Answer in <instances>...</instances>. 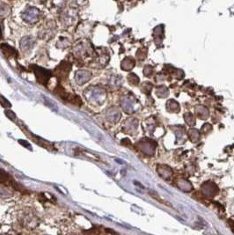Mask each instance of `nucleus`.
Here are the masks:
<instances>
[{"instance_id":"9","label":"nucleus","mask_w":234,"mask_h":235,"mask_svg":"<svg viewBox=\"0 0 234 235\" xmlns=\"http://www.w3.org/2000/svg\"><path fill=\"white\" fill-rule=\"evenodd\" d=\"M0 39H2V31H1V28H0Z\"/></svg>"},{"instance_id":"8","label":"nucleus","mask_w":234,"mask_h":235,"mask_svg":"<svg viewBox=\"0 0 234 235\" xmlns=\"http://www.w3.org/2000/svg\"><path fill=\"white\" fill-rule=\"evenodd\" d=\"M19 142H20V145H24V146H26V147H28L30 150L32 149L31 146H30V145L28 143V142H26V141H24V140H19Z\"/></svg>"},{"instance_id":"2","label":"nucleus","mask_w":234,"mask_h":235,"mask_svg":"<svg viewBox=\"0 0 234 235\" xmlns=\"http://www.w3.org/2000/svg\"><path fill=\"white\" fill-rule=\"evenodd\" d=\"M32 67L34 69V75L36 77L37 81L41 85L47 86V83L51 77V72L48 70L41 68L37 65H32Z\"/></svg>"},{"instance_id":"5","label":"nucleus","mask_w":234,"mask_h":235,"mask_svg":"<svg viewBox=\"0 0 234 235\" xmlns=\"http://www.w3.org/2000/svg\"><path fill=\"white\" fill-rule=\"evenodd\" d=\"M0 49L3 51V53L5 54V56L6 57H17V55H18L16 49H14V48H12V47H11L10 45H8V44H5V43L1 44L0 45Z\"/></svg>"},{"instance_id":"1","label":"nucleus","mask_w":234,"mask_h":235,"mask_svg":"<svg viewBox=\"0 0 234 235\" xmlns=\"http://www.w3.org/2000/svg\"><path fill=\"white\" fill-rule=\"evenodd\" d=\"M55 93L58 95L59 97L68 101V102H70L74 105H77V106H80L82 104V101L80 98L77 96V95H74V94H71V93H66L65 90L63 88L62 86H58L57 89L55 90Z\"/></svg>"},{"instance_id":"7","label":"nucleus","mask_w":234,"mask_h":235,"mask_svg":"<svg viewBox=\"0 0 234 235\" xmlns=\"http://www.w3.org/2000/svg\"><path fill=\"white\" fill-rule=\"evenodd\" d=\"M5 115H6V116L8 118H10L11 120H15L16 119V116H15V114L13 113V112H11L10 110H8V111H5Z\"/></svg>"},{"instance_id":"6","label":"nucleus","mask_w":234,"mask_h":235,"mask_svg":"<svg viewBox=\"0 0 234 235\" xmlns=\"http://www.w3.org/2000/svg\"><path fill=\"white\" fill-rule=\"evenodd\" d=\"M0 104L4 107L5 108H11V103L8 101V100H6L5 98H4L3 96H0Z\"/></svg>"},{"instance_id":"3","label":"nucleus","mask_w":234,"mask_h":235,"mask_svg":"<svg viewBox=\"0 0 234 235\" xmlns=\"http://www.w3.org/2000/svg\"><path fill=\"white\" fill-rule=\"evenodd\" d=\"M70 70H71V64L68 62L63 61L57 67V69L55 70V72L59 79H63L68 77Z\"/></svg>"},{"instance_id":"4","label":"nucleus","mask_w":234,"mask_h":235,"mask_svg":"<svg viewBox=\"0 0 234 235\" xmlns=\"http://www.w3.org/2000/svg\"><path fill=\"white\" fill-rule=\"evenodd\" d=\"M22 17L27 22H36L39 19L40 12L36 8H29Z\"/></svg>"}]
</instances>
